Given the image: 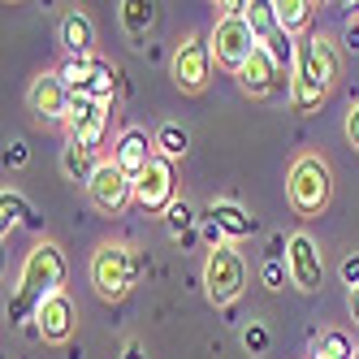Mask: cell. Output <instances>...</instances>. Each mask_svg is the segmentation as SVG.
Returning <instances> with one entry per match:
<instances>
[{"label":"cell","mask_w":359,"mask_h":359,"mask_svg":"<svg viewBox=\"0 0 359 359\" xmlns=\"http://www.w3.org/2000/svg\"><path fill=\"white\" fill-rule=\"evenodd\" d=\"M139 269H143V255H135L121 243H104L91 260V281L104 299H121V294H130V286L139 281Z\"/></svg>","instance_id":"3957f363"},{"label":"cell","mask_w":359,"mask_h":359,"mask_svg":"<svg viewBox=\"0 0 359 359\" xmlns=\"http://www.w3.org/2000/svg\"><path fill=\"white\" fill-rule=\"evenodd\" d=\"M0 225H5V234L13 225H31V203L22 199L18 191H5L0 195Z\"/></svg>","instance_id":"7402d4cb"},{"label":"cell","mask_w":359,"mask_h":359,"mask_svg":"<svg viewBox=\"0 0 359 359\" xmlns=\"http://www.w3.org/2000/svg\"><path fill=\"white\" fill-rule=\"evenodd\" d=\"M27 161H31V151H27V143H22V139H13V143L5 147V165L22 169V165H27Z\"/></svg>","instance_id":"4316f807"},{"label":"cell","mask_w":359,"mask_h":359,"mask_svg":"<svg viewBox=\"0 0 359 359\" xmlns=\"http://www.w3.org/2000/svg\"><path fill=\"white\" fill-rule=\"evenodd\" d=\"M74 329V303L65 294H53L48 303H39L35 312V333H43L48 342H65Z\"/></svg>","instance_id":"5bb4252c"},{"label":"cell","mask_w":359,"mask_h":359,"mask_svg":"<svg viewBox=\"0 0 359 359\" xmlns=\"http://www.w3.org/2000/svg\"><path fill=\"white\" fill-rule=\"evenodd\" d=\"M208 79H212V43L187 39V43L173 53V83L195 95V91L208 87Z\"/></svg>","instance_id":"ba28073f"},{"label":"cell","mask_w":359,"mask_h":359,"mask_svg":"<svg viewBox=\"0 0 359 359\" xmlns=\"http://www.w3.org/2000/svg\"><path fill=\"white\" fill-rule=\"evenodd\" d=\"M359 351H355V342H351V333H342V329H329V333H320V342H316V359H355Z\"/></svg>","instance_id":"44dd1931"},{"label":"cell","mask_w":359,"mask_h":359,"mask_svg":"<svg viewBox=\"0 0 359 359\" xmlns=\"http://www.w3.org/2000/svg\"><path fill=\"white\" fill-rule=\"evenodd\" d=\"M203 238H208V243H212V251H217V247H225V243H221V238H225V229H221L212 217H203Z\"/></svg>","instance_id":"83f0119b"},{"label":"cell","mask_w":359,"mask_h":359,"mask_svg":"<svg viewBox=\"0 0 359 359\" xmlns=\"http://www.w3.org/2000/svg\"><path fill=\"white\" fill-rule=\"evenodd\" d=\"M135 203L147 212H169L173 208V165L165 156H156L139 177H135Z\"/></svg>","instance_id":"9c48e42d"},{"label":"cell","mask_w":359,"mask_h":359,"mask_svg":"<svg viewBox=\"0 0 359 359\" xmlns=\"http://www.w3.org/2000/svg\"><path fill=\"white\" fill-rule=\"evenodd\" d=\"M351 320H355V325H359V286H355V290H351Z\"/></svg>","instance_id":"836d02e7"},{"label":"cell","mask_w":359,"mask_h":359,"mask_svg":"<svg viewBox=\"0 0 359 359\" xmlns=\"http://www.w3.org/2000/svg\"><path fill=\"white\" fill-rule=\"evenodd\" d=\"M277 61H273V53L269 48H255V57L238 69V83H243V91H251V95H269L273 87H277Z\"/></svg>","instance_id":"9a60e30c"},{"label":"cell","mask_w":359,"mask_h":359,"mask_svg":"<svg viewBox=\"0 0 359 359\" xmlns=\"http://www.w3.org/2000/svg\"><path fill=\"white\" fill-rule=\"evenodd\" d=\"M333 79H338V53H333V43L320 31H312L299 43V79L290 87V104L299 113L316 109L325 100V91L333 87Z\"/></svg>","instance_id":"6da1fadb"},{"label":"cell","mask_w":359,"mask_h":359,"mask_svg":"<svg viewBox=\"0 0 359 359\" xmlns=\"http://www.w3.org/2000/svg\"><path fill=\"white\" fill-rule=\"evenodd\" d=\"M113 87H117V69L109 65V61H95L91 57V74H87V83H83V91L79 95H91V100H113Z\"/></svg>","instance_id":"d6986e66"},{"label":"cell","mask_w":359,"mask_h":359,"mask_svg":"<svg viewBox=\"0 0 359 359\" xmlns=\"http://www.w3.org/2000/svg\"><path fill=\"white\" fill-rule=\"evenodd\" d=\"M273 13H277V27L290 35V31H299L303 22L312 18V5H307V0H277V5H273Z\"/></svg>","instance_id":"cb8c5ba5"},{"label":"cell","mask_w":359,"mask_h":359,"mask_svg":"<svg viewBox=\"0 0 359 359\" xmlns=\"http://www.w3.org/2000/svg\"><path fill=\"white\" fill-rule=\"evenodd\" d=\"M87 195H91V203H95L100 212L117 217L126 208V199H135V182L117 169V161H104V165L95 169V177L87 182Z\"/></svg>","instance_id":"30bf717a"},{"label":"cell","mask_w":359,"mask_h":359,"mask_svg":"<svg viewBox=\"0 0 359 359\" xmlns=\"http://www.w3.org/2000/svg\"><path fill=\"white\" fill-rule=\"evenodd\" d=\"M156 147H161V156H165V161H177V156H187L191 139H187V130H182V126L165 121L161 130H156Z\"/></svg>","instance_id":"603a6c76"},{"label":"cell","mask_w":359,"mask_h":359,"mask_svg":"<svg viewBox=\"0 0 359 359\" xmlns=\"http://www.w3.org/2000/svg\"><path fill=\"white\" fill-rule=\"evenodd\" d=\"M165 217H169V234H173V238H187V229L195 225V212H191V203H187V199H177Z\"/></svg>","instance_id":"d4e9b609"},{"label":"cell","mask_w":359,"mask_h":359,"mask_svg":"<svg viewBox=\"0 0 359 359\" xmlns=\"http://www.w3.org/2000/svg\"><path fill=\"white\" fill-rule=\"evenodd\" d=\"M203 286H208V299L217 307L225 303H234L247 286V264H243V255L234 247H217L208 255V269H203Z\"/></svg>","instance_id":"8992f818"},{"label":"cell","mask_w":359,"mask_h":359,"mask_svg":"<svg viewBox=\"0 0 359 359\" xmlns=\"http://www.w3.org/2000/svg\"><path fill=\"white\" fill-rule=\"evenodd\" d=\"M342 281H346V286H351V290L359 286V255H351V260L342 264Z\"/></svg>","instance_id":"f1b7e54d"},{"label":"cell","mask_w":359,"mask_h":359,"mask_svg":"<svg viewBox=\"0 0 359 359\" xmlns=\"http://www.w3.org/2000/svg\"><path fill=\"white\" fill-rule=\"evenodd\" d=\"M151 147H156V139H147V130H126L121 139H117V169L126 173V177H130V182H135V177L151 165V161H156V151H151Z\"/></svg>","instance_id":"4fadbf2b"},{"label":"cell","mask_w":359,"mask_h":359,"mask_svg":"<svg viewBox=\"0 0 359 359\" xmlns=\"http://www.w3.org/2000/svg\"><path fill=\"white\" fill-rule=\"evenodd\" d=\"M243 346H247L251 355H264V351H269V329H264L260 320H251V325L243 329Z\"/></svg>","instance_id":"484cf974"},{"label":"cell","mask_w":359,"mask_h":359,"mask_svg":"<svg viewBox=\"0 0 359 359\" xmlns=\"http://www.w3.org/2000/svg\"><path fill=\"white\" fill-rule=\"evenodd\" d=\"M121 31L130 35V39H143L147 27L156 22V5H147V0H121Z\"/></svg>","instance_id":"ac0fdd59"},{"label":"cell","mask_w":359,"mask_h":359,"mask_svg":"<svg viewBox=\"0 0 359 359\" xmlns=\"http://www.w3.org/2000/svg\"><path fill=\"white\" fill-rule=\"evenodd\" d=\"M121 359H147V355H143L139 342H126V355H121Z\"/></svg>","instance_id":"d6a6232c"},{"label":"cell","mask_w":359,"mask_h":359,"mask_svg":"<svg viewBox=\"0 0 359 359\" xmlns=\"http://www.w3.org/2000/svg\"><path fill=\"white\" fill-rule=\"evenodd\" d=\"M208 217L225 229V238H247L251 234V229H255V217H247L243 208H238V203H212V208H208Z\"/></svg>","instance_id":"e0dca14e"},{"label":"cell","mask_w":359,"mask_h":359,"mask_svg":"<svg viewBox=\"0 0 359 359\" xmlns=\"http://www.w3.org/2000/svg\"><path fill=\"white\" fill-rule=\"evenodd\" d=\"M61 286H65V255H61L57 243H39L27 255V264H22L18 294L39 312V303H48L53 294H61Z\"/></svg>","instance_id":"7a4b0ae2"},{"label":"cell","mask_w":359,"mask_h":359,"mask_svg":"<svg viewBox=\"0 0 359 359\" xmlns=\"http://www.w3.org/2000/svg\"><path fill=\"white\" fill-rule=\"evenodd\" d=\"M286 191H290V203L303 212V217H316L329 195H333V173L320 156H299L290 165V177H286Z\"/></svg>","instance_id":"277c9868"},{"label":"cell","mask_w":359,"mask_h":359,"mask_svg":"<svg viewBox=\"0 0 359 359\" xmlns=\"http://www.w3.org/2000/svg\"><path fill=\"white\" fill-rule=\"evenodd\" d=\"M286 269H290V281H294L299 290H320L325 260H320V247L307 234H290V243H286Z\"/></svg>","instance_id":"8fae6325"},{"label":"cell","mask_w":359,"mask_h":359,"mask_svg":"<svg viewBox=\"0 0 359 359\" xmlns=\"http://www.w3.org/2000/svg\"><path fill=\"white\" fill-rule=\"evenodd\" d=\"M208 43H212V61H217V65H225V69H234V74L255 57V48H260V39L251 35V27H247L238 13L217 18V27H212Z\"/></svg>","instance_id":"5b68a950"},{"label":"cell","mask_w":359,"mask_h":359,"mask_svg":"<svg viewBox=\"0 0 359 359\" xmlns=\"http://www.w3.org/2000/svg\"><path fill=\"white\" fill-rule=\"evenodd\" d=\"M69 100H74V91L65 87L61 74H43V79L31 83V113L39 121H65L69 117Z\"/></svg>","instance_id":"7c38bea8"},{"label":"cell","mask_w":359,"mask_h":359,"mask_svg":"<svg viewBox=\"0 0 359 359\" xmlns=\"http://www.w3.org/2000/svg\"><path fill=\"white\" fill-rule=\"evenodd\" d=\"M61 169H65V177H74V182H91V177H95V156H91V151L87 147H79V143H69L65 151H61Z\"/></svg>","instance_id":"ffe728a7"},{"label":"cell","mask_w":359,"mask_h":359,"mask_svg":"<svg viewBox=\"0 0 359 359\" xmlns=\"http://www.w3.org/2000/svg\"><path fill=\"white\" fill-rule=\"evenodd\" d=\"M65 126H69V143L95 151V143L104 139V126H109V104H104V100H91V95H79V91H74Z\"/></svg>","instance_id":"52a82bcc"},{"label":"cell","mask_w":359,"mask_h":359,"mask_svg":"<svg viewBox=\"0 0 359 359\" xmlns=\"http://www.w3.org/2000/svg\"><path fill=\"white\" fill-rule=\"evenodd\" d=\"M264 281H269L273 290H281V269H277V264H269V269H264Z\"/></svg>","instance_id":"1f68e13d"},{"label":"cell","mask_w":359,"mask_h":359,"mask_svg":"<svg viewBox=\"0 0 359 359\" xmlns=\"http://www.w3.org/2000/svg\"><path fill=\"white\" fill-rule=\"evenodd\" d=\"M346 139H351V143L359 147V104H355V109L346 113Z\"/></svg>","instance_id":"f546056e"},{"label":"cell","mask_w":359,"mask_h":359,"mask_svg":"<svg viewBox=\"0 0 359 359\" xmlns=\"http://www.w3.org/2000/svg\"><path fill=\"white\" fill-rule=\"evenodd\" d=\"M346 48H351V53H359V18L346 22Z\"/></svg>","instance_id":"4dcf8cb0"},{"label":"cell","mask_w":359,"mask_h":359,"mask_svg":"<svg viewBox=\"0 0 359 359\" xmlns=\"http://www.w3.org/2000/svg\"><path fill=\"white\" fill-rule=\"evenodd\" d=\"M61 43H65V53H69V57H87V53H91V43H95L91 18L79 13V9H69V13L61 18Z\"/></svg>","instance_id":"2e32d148"}]
</instances>
